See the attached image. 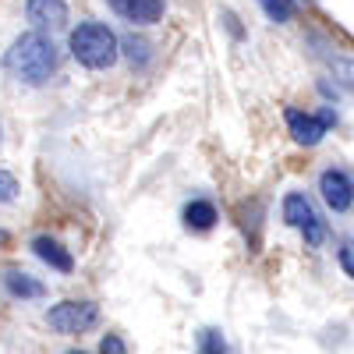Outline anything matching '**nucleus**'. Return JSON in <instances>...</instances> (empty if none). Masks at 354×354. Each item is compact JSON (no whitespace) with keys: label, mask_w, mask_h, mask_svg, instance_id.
Listing matches in <instances>:
<instances>
[{"label":"nucleus","mask_w":354,"mask_h":354,"mask_svg":"<svg viewBox=\"0 0 354 354\" xmlns=\"http://www.w3.org/2000/svg\"><path fill=\"white\" fill-rule=\"evenodd\" d=\"M57 61H61V53H57L53 39L46 32H36V28L15 36V43L4 53V68L25 85L50 82V75L57 71Z\"/></svg>","instance_id":"1"},{"label":"nucleus","mask_w":354,"mask_h":354,"mask_svg":"<svg viewBox=\"0 0 354 354\" xmlns=\"http://www.w3.org/2000/svg\"><path fill=\"white\" fill-rule=\"evenodd\" d=\"M68 46H71V57L88 71H106L121 57V39L103 21H82L78 28H71Z\"/></svg>","instance_id":"2"},{"label":"nucleus","mask_w":354,"mask_h":354,"mask_svg":"<svg viewBox=\"0 0 354 354\" xmlns=\"http://www.w3.org/2000/svg\"><path fill=\"white\" fill-rule=\"evenodd\" d=\"M283 223L294 227V230H301V238L308 248H319L322 241H326V223L319 220V213L312 209V202L301 195V192H290L283 195Z\"/></svg>","instance_id":"3"},{"label":"nucleus","mask_w":354,"mask_h":354,"mask_svg":"<svg viewBox=\"0 0 354 354\" xmlns=\"http://www.w3.org/2000/svg\"><path fill=\"white\" fill-rule=\"evenodd\" d=\"M46 322L53 333L61 337H78V333H88L100 322V305L93 301H61L46 312Z\"/></svg>","instance_id":"4"},{"label":"nucleus","mask_w":354,"mask_h":354,"mask_svg":"<svg viewBox=\"0 0 354 354\" xmlns=\"http://www.w3.org/2000/svg\"><path fill=\"white\" fill-rule=\"evenodd\" d=\"M283 117H287L290 138L298 142V145H319L322 138L330 135V128L337 124V110H333V106H322L319 113H301V110L287 106Z\"/></svg>","instance_id":"5"},{"label":"nucleus","mask_w":354,"mask_h":354,"mask_svg":"<svg viewBox=\"0 0 354 354\" xmlns=\"http://www.w3.org/2000/svg\"><path fill=\"white\" fill-rule=\"evenodd\" d=\"M319 195H322V202H326L333 213H347L354 205V181H351V174H344L337 167L322 170L319 174Z\"/></svg>","instance_id":"6"},{"label":"nucleus","mask_w":354,"mask_h":354,"mask_svg":"<svg viewBox=\"0 0 354 354\" xmlns=\"http://www.w3.org/2000/svg\"><path fill=\"white\" fill-rule=\"evenodd\" d=\"M25 18L32 21L36 32H53L68 25V4L64 0H25Z\"/></svg>","instance_id":"7"},{"label":"nucleus","mask_w":354,"mask_h":354,"mask_svg":"<svg viewBox=\"0 0 354 354\" xmlns=\"http://www.w3.org/2000/svg\"><path fill=\"white\" fill-rule=\"evenodd\" d=\"M106 4L131 25H156L167 11V0H106Z\"/></svg>","instance_id":"8"},{"label":"nucleus","mask_w":354,"mask_h":354,"mask_svg":"<svg viewBox=\"0 0 354 354\" xmlns=\"http://www.w3.org/2000/svg\"><path fill=\"white\" fill-rule=\"evenodd\" d=\"M32 252L50 266V270H57V273H71V270H75V255H71L61 241H53L50 234H39V238H32Z\"/></svg>","instance_id":"9"},{"label":"nucleus","mask_w":354,"mask_h":354,"mask_svg":"<svg viewBox=\"0 0 354 354\" xmlns=\"http://www.w3.org/2000/svg\"><path fill=\"white\" fill-rule=\"evenodd\" d=\"M4 290L11 294L15 301H39V298H46V283L21 273V270H8L4 273Z\"/></svg>","instance_id":"10"},{"label":"nucleus","mask_w":354,"mask_h":354,"mask_svg":"<svg viewBox=\"0 0 354 354\" xmlns=\"http://www.w3.org/2000/svg\"><path fill=\"white\" fill-rule=\"evenodd\" d=\"M185 227L188 230H213L216 227V220H220V213H216V205L209 202V198H192L188 205H185Z\"/></svg>","instance_id":"11"},{"label":"nucleus","mask_w":354,"mask_h":354,"mask_svg":"<svg viewBox=\"0 0 354 354\" xmlns=\"http://www.w3.org/2000/svg\"><path fill=\"white\" fill-rule=\"evenodd\" d=\"M121 50H124V57L131 61V68H145L153 61V46H149V39H142V36H124V43H121Z\"/></svg>","instance_id":"12"},{"label":"nucleus","mask_w":354,"mask_h":354,"mask_svg":"<svg viewBox=\"0 0 354 354\" xmlns=\"http://www.w3.org/2000/svg\"><path fill=\"white\" fill-rule=\"evenodd\" d=\"M259 8L266 11V18L277 21V25H287V21H294V15H298L294 0H259Z\"/></svg>","instance_id":"13"},{"label":"nucleus","mask_w":354,"mask_h":354,"mask_svg":"<svg viewBox=\"0 0 354 354\" xmlns=\"http://www.w3.org/2000/svg\"><path fill=\"white\" fill-rule=\"evenodd\" d=\"M198 354H230L223 333L220 330H202L198 333Z\"/></svg>","instance_id":"14"},{"label":"nucleus","mask_w":354,"mask_h":354,"mask_svg":"<svg viewBox=\"0 0 354 354\" xmlns=\"http://www.w3.org/2000/svg\"><path fill=\"white\" fill-rule=\"evenodd\" d=\"M15 198H18V177L8 174V170H0V202L11 205Z\"/></svg>","instance_id":"15"},{"label":"nucleus","mask_w":354,"mask_h":354,"mask_svg":"<svg viewBox=\"0 0 354 354\" xmlns=\"http://www.w3.org/2000/svg\"><path fill=\"white\" fill-rule=\"evenodd\" d=\"M100 354H128V344L117 337V333H106V337L100 340Z\"/></svg>","instance_id":"16"},{"label":"nucleus","mask_w":354,"mask_h":354,"mask_svg":"<svg viewBox=\"0 0 354 354\" xmlns=\"http://www.w3.org/2000/svg\"><path fill=\"white\" fill-rule=\"evenodd\" d=\"M337 259H340V270L354 280V241H347V245H340V252H337Z\"/></svg>","instance_id":"17"},{"label":"nucleus","mask_w":354,"mask_h":354,"mask_svg":"<svg viewBox=\"0 0 354 354\" xmlns=\"http://www.w3.org/2000/svg\"><path fill=\"white\" fill-rule=\"evenodd\" d=\"M8 241H11V234H8L4 227H0V248H8Z\"/></svg>","instance_id":"18"},{"label":"nucleus","mask_w":354,"mask_h":354,"mask_svg":"<svg viewBox=\"0 0 354 354\" xmlns=\"http://www.w3.org/2000/svg\"><path fill=\"white\" fill-rule=\"evenodd\" d=\"M68 354H85V351H68Z\"/></svg>","instance_id":"19"},{"label":"nucleus","mask_w":354,"mask_h":354,"mask_svg":"<svg viewBox=\"0 0 354 354\" xmlns=\"http://www.w3.org/2000/svg\"><path fill=\"white\" fill-rule=\"evenodd\" d=\"M305 4H308V0H305Z\"/></svg>","instance_id":"20"}]
</instances>
